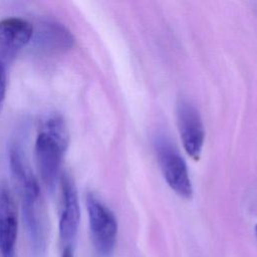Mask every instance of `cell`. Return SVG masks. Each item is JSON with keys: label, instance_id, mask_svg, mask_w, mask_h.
<instances>
[{"label": "cell", "instance_id": "ba28073f", "mask_svg": "<svg viewBox=\"0 0 257 257\" xmlns=\"http://www.w3.org/2000/svg\"><path fill=\"white\" fill-rule=\"evenodd\" d=\"M62 210L59 219V235L65 242L73 240L80 222V206L75 182L71 175L63 172L60 176Z\"/></svg>", "mask_w": 257, "mask_h": 257}, {"label": "cell", "instance_id": "4fadbf2b", "mask_svg": "<svg viewBox=\"0 0 257 257\" xmlns=\"http://www.w3.org/2000/svg\"><path fill=\"white\" fill-rule=\"evenodd\" d=\"M255 232H256V235H257V225L255 226Z\"/></svg>", "mask_w": 257, "mask_h": 257}, {"label": "cell", "instance_id": "52a82bcc", "mask_svg": "<svg viewBox=\"0 0 257 257\" xmlns=\"http://www.w3.org/2000/svg\"><path fill=\"white\" fill-rule=\"evenodd\" d=\"M31 41L34 47L45 54L65 52L74 44V37L70 30L55 20L45 19L33 26Z\"/></svg>", "mask_w": 257, "mask_h": 257}, {"label": "cell", "instance_id": "3957f363", "mask_svg": "<svg viewBox=\"0 0 257 257\" xmlns=\"http://www.w3.org/2000/svg\"><path fill=\"white\" fill-rule=\"evenodd\" d=\"M22 201V213L31 241L39 247L43 240V211L41 206V191L39 182L30 173L16 186Z\"/></svg>", "mask_w": 257, "mask_h": 257}, {"label": "cell", "instance_id": "7a4b0ae2", "mask_svg": "<svg viewBox=\"0 0 257 257\" xmlns=\"http://www.w3.org/2000/svg\"><path fill=\"white\" fill-rule=\"evenodd\" d=\"M91 239L96 251L102 256L112 253L117 236V221L113 212L93 193L85 197Z\"/></svg>", "mask_w": 257, "mask_h": 257}, {"label": "cell", "instance_id": "8fae6325", "mask_svg": "<svg viewBox=\"0 0 257 257\" xmlns=\"http://www.w3.org/2000/svg\"><path fill=\"white\" fill-rule=\"evenodd\" d=\"M6 67L0 64V113L2 111L5 96H6V87H7V73Z\"/></svg>", "mask_w": 257, "mask_h": 257}, {"label": "cell", "instance_id": "9c48e42d", "mask_svg": "<svg viewBox=\"0 0 257 257\" xmlns=\"http://www.w3.org/2000/svg\"><path fill=\"white\" fill-rule=\"evenodd\" d=\"M18 234L16 206L10 191L0 189V254L2 257H14Z\"/></svg>", "mask_w": 257, "mask_h": 257}, {"label": "cell", "instance_id": "6da1fadb", "mask_svg": "<svg viewBox=\"0 0 257 257\" xmlns=\"http://www.w3.org/2000/svg\"><path fill=\"white\" fill-rule=\"evenodd\" d=\"M154 146L159 165L168 185L180 197L191 199L193 195L192 183L185 160L178 149L164 134L155 137Z\"/></svg>", "mask_w": 257, "mask_h": 257}, {"label": "cell", "instance_id": "277c9868", "mask_svg": "<svg viewBox=\"0 0 257 257\" xmlns=\"http://www.w3.org/2000/svg\"><path fill=\"white\" fill-rule=\"evenodd\" d=\"M68 145L60 142L45 131L40 130L35 141V154L41 179L49 191H53L62 158Z\"/></svg>", "mask_w": 257, "mask_h": 257}, {"label": "cell", "instance_id": "7c38bea8", "mask_svg": "<svg viewBox=\"0 0 257 257\" xmlns=\"http://www.w3.org/2000/svg\"><path fill=\"white\" fill-rule=\"evenodd\" d=\"M61 257H74L73 255V250L71 248V246L69 244H67L65 246V248L63 249V252H62V256Z\"/></svg>", "mask_w": 257, "mask_h": 257}, {"label": "cell", "instance_id": "30bf717a", "mask_svg": "<svg viewBox=\"0 0 257 257\" xmlns=\"http://www.w3.org/2000/svg\"><path fill=\"white\" fill-rule=\"evenodd\" d=\"M41 130L50 134L60 142L66 145H69V131L61 114L59 113L49 114L44 119Z\"/></svg>", "mask_w": 257, "mask_h": 257}, {"label": "cell", "instance_id": "8992f818", "mask_svg": "<svg viewBox=\"0 0 257 257\" xmlns=\"http://www.w3.org/2000/svg\"><path fill=\"white\" fill-rule=\"evenodd\" d=\"M33 25L19 17L0 21V64L7 66L31 41Z\"/></svg>", "mask_w": 257, "mask_h": 257}, {"label": "cell", "instance_id": "5b68a950", "mask_svg": "<svg viewBox=\"0 0 257 257\" xmlns=\"http://www.w3.org/2000/svg\"><path fill=\"white\" fill-rule=\"evenodd\" d=\"M177 122L186 153L194 160H198L205 139V131L198 109L187 99H180L177 103Z\"/></svg>", "mask_w": 257, "mask_h": 257}]
</instances>
